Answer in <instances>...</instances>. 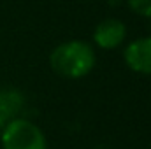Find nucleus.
<instances>
[{
  "label": "nucleus",
  "instance_id": "nucleus-1",
  "mask_svg": "<svg viewBox=\"0 0 151 149\" xmlns=\"http://www.w3.org/2000/svg\"><path fill=\"white\" fill-rule=\"evenodd\" d=\"M97 56L90 42L72 39L58 44L49 54V67L65 79H81L95 67Z\"/></svg>",
  "mask_w": 151,
  "mask_h": 149
},
{
  "label": "nucleus",
  "instance_id": "nucleus-4",
  "mask_svg": "<svg viewBox=\"0 0 151 149\" xmlns=\"http://www.w3.org/2000/svg\"><path fill=\"white\" fill-rule=\"evenodd\" d=\"M127 39V27L118 18H106L102 19L93 30V42L100 49L111 51L119 47Z\"/></svg>",
  "mask_w": 151,
  "mask_h": 149
},
{
  "label": "nucleus",
  "instance_id": "nucleus-2",
  "mask_svg": "<svg viewBox=\"0 0 151 149\" xmlns=\"http://www.w3.org/2000/svg\"><path fill=\"white\" fill-rule=\"evenodd\" d=\"M0 144L2 149H47V139L34 121L16 117L4 126Z\"/></svg>",
  "mask_w": 151,
  "mask_h": 149
},
{
  "label": "nucleus",
  "instance_id": "nucleus-5",
  "mask_svg": "<svg viewBox=\"0 0 151 149\" xmlns=\"http://www.w3.org/2000/svg\"><path fill=\"white\" fill-rule=\"evenodd\" d=\"M23 107H25L23 93L12 88H0V133L11 119L19 117Z\"/></svg>",
  "mask_w": 151,
  "mask_h": 149
},
{
  "label": "nucleus",
  "instance_id": "nucleus-3",
  "mask_svg": "<svg viewBox=\"0 0 151 149\" xmlns=\"http://www.w3.org/2000/svg\"><path fill=\"white\" fill-rule=\"evenodd\" d=\"M123 60L132 72L151 75V35L128 42L123 51Z\"/></svg>",
  "mask_w": 151,
  "mask_h": 149
},
{
  "label": "nucleus",
  "instance_id": "nucleus-6",
  "mask_svg": "<svg viewBox=\"0 0 151 149\" xmlns=\"http://www.w3.org/2000/svg\"><path fill=\"white\" fill-rule=\"evenodd\" d=\"M128 9L141 16V18H151V0H125Z\"/></svg>",
  "mask_w": 151,
  "mask_h": 149
}]
</instances>
